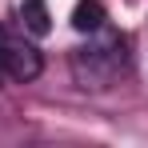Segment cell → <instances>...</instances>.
Instances as JSON below:
<instances>
[{"label": "cell", "mask_w": 148, "mask_h": 148, "mask_svg": "<svg viewBox=\"0 0 148 148\" xmlns=\"http://www.w3.org/2000/svg\"><path fill=\"white\" fill-rule=\"evenodd\" d=\"M104 20H108V12H104L100 0H76V8H72L76 32H96V28H104Z\"/></svg>", "instance_id": "3"}, {"label": "cell", "mask_w": 148, "mask_h": 148, "mask_svg": "<svg viewBox=\"0 0 148 148\" xmlns=\"http://www.w3.org/2000/svg\"><path fill=\"white\" fill-rule=\"evenodd\" d=\"M128 68V40L112 28H96V40L72 56V72L84 88H104Z\"/></svg>", "instance_id": "1"}, {"label": "cell", "mask_w": 148, "mask_h": 148, "mask_svg": "<svg viewBox=\"0 0 148 148\" xmlns=\"http://www.w3.org/2000/svg\"><path fill=\"white\" fill-rule=\"evenodd\" d=\"M0 76H4V72H0Z\"/></svg>", "instance_id": "6"}, {"label": "cell", "mask_w": 148, "mask_h": 148, "mask_svg": "<svg viewBox=\"0 0 148 148\" xmlns=\"http://www.w3.org/2000/svg\"><path fill=\"white\" fill-rule=\"evenodd\" d=\"M40 68H44V60H40V52L32 48V44H24V40H4V48H0V72L8 76V80H20V84H28V80H36L40 76Z\"/></svg>", "instance_id": "2"}, {"label": "cell", "mask_w": 148, "mask_h": 148, "mask_svg": "<svg viewBox=\"0 0 148 148\" xmlns=\"http://www.w3.org/2000/svg\"><path fill=\"white\" fill-rule=\"evenodd\" d=\"M20 24H24V32H32V36H48V4L44 0H24L20 4Z\"/></svg>", "instance_id": "4"}, {"label": "cell", "mask_w": 148, "mask_h": 148, "mask_svg": "<svg viewBox=\"0 0 148 148\" xmlns=\"http://www.w3.org/2000/svg\"><path fill=\"white\" fill-rule=\"evenodd\" d=\"M4 40H8V32H4V28H0V48H4Z\"/></svg>", "instance_id": "5"}]
</instances>
